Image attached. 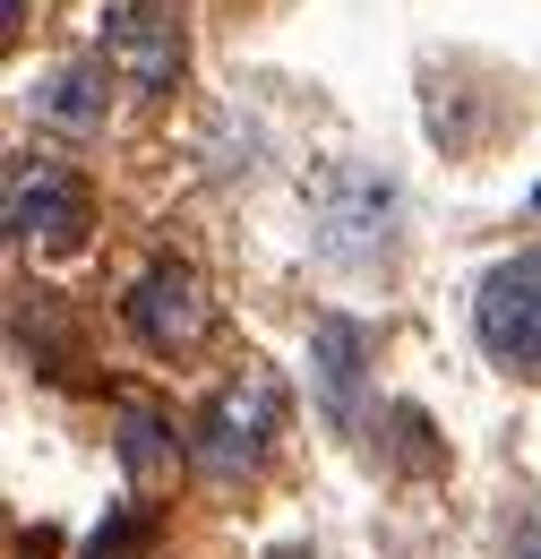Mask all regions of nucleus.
<instances>
[{
  "label": "nucleus",
  "mask_w": 541,
  "mask_h": 559,
  "mask_svg": "<svg viewBox=\"0 0 541 559\" xmlns=\"http://www.w3.org/2000/svg\"><path fill=\"white\" fill-rule=\"evenodd\" d=\"M95 61L130 95H172L190 78V17H181V0H104L95 9Z\"/></svg>",
  "instance_id": "obj_1"
},
{
  "label": "nucleus",
  "mask_w": 541,
  "mask_h": 559,
  "mask_svg": "<svg viewBox=\"0 0 541 559\" xmlns=\"http://www.w3.org/2000/svg\"><path fill=\"white\" fill-rule=\"evenodd\" d=\"M473 328H481V353L516 379H541V241L498 259L473 293Z\"/></svg>",
  "instance_id": "obj_2"
},
{
  "label": "nucleus",
  "mask_w": 541,
  "mask_h": 559,
  "mask_svg": "<svg viewBox=\"0 0 541 559\" xmlns=\"http://www.w3.org/2000/svg\"><path fill=\"white\" fill-rule=\"evenodd\" d=\"M121 319H130V336L155 353V361H190V353L215 336V293H206L181 259H164V267H146V276L130 284Z\"/></svg>",
  "instance_id": "obj_3"
},
{
  "label": "nucleus",
  "mask_w": 541,
  "mask_h": 559,
  "mask_svg": "<svg viewBox=\"0 0 541 559\" xmlns=\"http://www.w3.org/2000/svg\"><path fill=\"white\" fill-rule=\"evenodd\" d=\"M86 224H95V199L61 155H9V233L26 250H77Z\"/></svg>",
  "instance_id": "obj_4"
},
{
  "label": "nucleus",
  "mask_w": 541,
  "mask_h": 559,
  "mask_svg": "<svg viewBox=\"0 0 541 559\" xmlns=\"http://www.w3.org/2000/svg\"><path fill=\"white\" fill-rule=\"evenodd\" d=\"M310 215H318V250H327V259H352V267L396 241V190H387L378 173H361V164H336V173L318 181Z\"/></svg>",
  "instance_id": "obj_5"
},
{
  "label": "nucleus",
  "mask_w": 541,
  "mask_h": 559,
  "mask_svg": "<svg viewBox=\"0 0 541 559\" xmlns=\"http://www.w3.org/2000/svg\"><path fill=\"white\" fill-rule=\"evenodd\" d=\"M284 421L267 379H241V388H224L215 396V414H206V474H250L259 456H267V430Z\"/></svg>",
  "instance_id": "obj_6"
},
{
  "label": "nucleus",
  "mask_w": 541,
  "mask_h": 559,
  "mask_svg": "<svg viewBox=\"0 0 541 559\" xmlns=\"http://www.w3.org/2000/svg\"><path fill=\"white\" fill-rule=\"evenodd\" d=\"M112 86H121V78L104 70V61L52 70L44 86H35V121H52V130H77V139H95V130L112 121Z\"/></svg>",
  "instance_id": "obj_7"
},
{
  "label": "nucleus",
  "mask_w": 541,
  "mask_h": 559,
  "mask_svg": "<svg viewBox=\"0 0 541 559\" xmlns=\"http://www.w3.org/2000/svg\"><path fill=\"white\" fill-rule=\"evenodd\" d=\"M310 353H318V370H327V396L336 405H352V379H361V353H370V328H352V319H318L310 328Z\"/></svg>",
  "instance_id": "obj_8"
},
{
  "label": "nucleus",
  "mask_w": 541,
  "mask_h": 559,
  "mask_svg": "<svg viewBox=\"0 0 541 559\" xmlns=\"http://www.w3.org/2000/svg\"><path fill=\"white\" fill-rule=\"evenodd\" d=\"M121 456H130L137 483H164V474L181 465V439L164 430V414H130V430H121Z\"/></svg>",
  "instance_id": "obj_9"
},
{
  "label": "nucleus",
  "mask_w": 541,
  "mask_h": 559,
  "mask_svg": "<svg viewBox=\"0 0 541 559\" xmlns=\"http://www.w3.org/2000/svg\"><path fill=\"white\" fill-rule=\"evenodd\" d=\"M77 559H155V525H146L137 508H121V516H104V525L77 543Z\"/></svg>",
  "instance_id": "obj_10"
},
{
  "label": "nucleus",
  "mask_w": 541,
  "mask_h": 559,
  "mask_svg": "<svg viewBox=\"0 0 541 559\" xmlns=\"http://www.w3.org/2000/svg\"><path fill=\"white\" fill-rule=\"evenodd\" d=\"M516 559H541V525H533V534H525V543H516Z\"/></svg>",
  "instance_id": "obj_11"
},
{
  "label": "nucleus",
  "mask_w": 541,
  "mask_h": 559,
  "mask_svg": "<svg viewBox=\"0 0 541 559\" xmlns=\"http://www.w3.org/2000/svg\"><path fill=\"white\" fill-rule=\"evenodd\" d=\"M241 9H259V0H241Z\"/></svg>",
  "instance_id": "obj_12"
}]
</instances>
